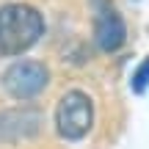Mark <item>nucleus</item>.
Segmentation results:
<instances>
[{
    "label": "nucleus",
    "mask_w": 149,
    "mask_h": 149,
    "mask_svg": "<svg viewBox=\"0 0 149 149\" xmlns=\"http://www.w3.org/2000/svg\"><path fill=\"white\" fill-rule=\"evenodd\" d=\"M44 33V17L28 3L0 8V55H19L31 50Z\"/></svg>",
    "instance_id": "f257e3e1"
},
{
    "label": "nucleus",
    "mask_w": 149,
    "mask_h": 149,
    "mask_svg": "<svg viewBox=\"0 0 149 149\" xmlns=\"http://www.w3.org/2000/svg\"><path fill=\"white\" fill-rule=\"evenodd\" d=\"M94 124V105H91L86 91H66L55 108V127L61 138L66 141H80Z\"/></svg>",
    "instance_id": "f03ea898"
},
{
    "label": "nucleus",
    "mask_w": 149,
    "mask_h": 149,
    "mask_svg": "<svg viewBox=\"0 0 149 149\" xmlns=\"http://www.w3.org/2000/svg\"><path fill=\"white\" fill-rule=\"evenodd\" d=\"M47 80H50L47 66H44L42 61H33V58L11 64L8 69H6V74H3L6 91H8L11 97H17V100H31V97L42 94Z\"/></svg>",
    "instance_id": "7ed1b4c3"
},
{
    "label": "nucleus",
    "mask_w": 149,
    "mask_h": 149,
    "mask_svg": "<svg viewBox=\"0 0 149 149\" xmlns=\"http://www.w3.org/2000/svg\"><path fill=\"white\" fill-rule=\"evenodd\" d=\"M124 39H127L124 19L113 8L105 6L102 14L97 17V22H94V42H97V47H100L102 53H113V50H119L124 44Z\"/></svg>",
    "instance_id": "20e7f679"
},
{
    "label": "nucleus",
    "mask_w": 149,
    "mask_h": 149,
    "mask_svg": "<svg viewBox=\"0 0 149 149\" xmlns=\"http://www.w3.org/2000/svg\"><path fill=\"white\" fill-rule=\"evenodd\" d=\"M39 130V116L31 111H11V113H0V135L6 141H19V138H31Z\"/></svg>",
    "instance_id": "39448f33"
},
{
    "label": "nucleus",
    "mask_w": 149,
    "mask_h": 149,
    "mask_svg": "<svg viewBox=\"0 0 149 149\" xmlns=\"http://www.w3.org/2000/svg\"><path fill=\"white\" fill-rule=\"evenodd\" d=\"M146 88H149V58L141 61L138 69H135V74H133V91H135V94H144Z\"/></svg>",
    "instance_id": "423d86ee"
}]
</instances>
